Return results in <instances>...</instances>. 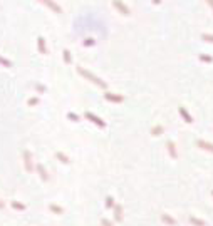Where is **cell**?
<instances>
[{"instance_id": "obj_1", "label": "cell", "mask_w": 213, "mask_h": 226, "mask_svg": "<svg viewBox=\"0 0 213 226\" xmlns=\"http://www.w3.org/2000/svg\"><path fill=\"white\" fill-rule=\"evenodd\" d=\"M24 163H25V169L32 173L34 171V164H32V154L30 151H24Z\"/></svg>"}, {"instance_id": "obj_2", "label": "cell", "mask_w": 213, "mask_h": 226, "mask_svg": "<svg viewBox=\"0 0 213 226\" xmlns=\"http://www.w3.org/2000/svg\"><path fill=\"white\" fill-rule=\"evenodd\" d=\"M39 2H42L44 5H47L51 10H54V12H57V13H61V7L57 5V3L54 2V0H39Z\"/></svg>"}, {"instance_id": "obj_3", "label": "cell", "mask_w": 213, "mask_h": 226, "mask_svg": "<svg viewBox=\"0 0 213 226\" xmlns=\"http://www.w3.org/2000/svg\"><path fill=\"white\" fill-rule=\"evenodd\" d=\"M37 45H39L40 54H47V45H45V39L44 37H39L37 39Z\"/></svg>"}, {"instance_id": "obj_4", "label": "cell", "mask_w": 213, "mask_h": 226, "mask_svg": "<svg viewBox=\"0 0 213 226\" xmlns=\"http://www.w3.org/2000/svg\"><path fill=\"white\" fill-rule=\"evenodd\" d=\"M37 171H39V174H40V178L44 179V181H47L49 176H47V173H45V169H44V166H42V164H37Z\"/></svg>"}, {"instance_id": "obj_5", "label": "cell", "mask_w": 213, "mask_h": 226, "mask_svg": "<svg viewBox=\"0 0 213 226\" xmlns=\"http://www.w3.org/2000/svg\"><path fill=\"white\" fill-rule=\"evenodd\" d=\"M12 208L13 209H19V211H24L25 209V204L19 203V201H12Z\"/></svg>"}, {"instance_id": "obj_6", "label": "cell", "mask_w": 213, "mask_h": 226, "mask_svg": "<svg viewBox=\"0 0 213 226\" xmlns=\"http://www.w3.org/2000/svg\"><path fill=\"white\" fill-rule=\"evenodd\" d=\"M0 64H2L3 67H12V64H10V60H7V59H3L2 55H0Z\"/></svg>"}, {"instance_id": "obj_7", "label": "cell", "mask_w": 213, "mask_h": 226, "mask_svg": "<svg viewBox=\"0 0 213 226\" xmlns=\"http://www.w3.org/2000/svg\"><path fill=\"white\" fill-rule=\"evenodd\" d=\"M55 156H57L59 159L62 161V163H67V161H69V159H67V157H66V156H64V154H62V153H57V154H55Z\"/></svg>"}, {"instance_id": "obj_8", "label": "cell", "mask_w": 213, "mask_h": 226, "mask_svg": "<svg viewBox=\"0 0 213 226\" xmlns=\"http://www.w3.org/2000/svg\"><path fill=\"white\" fill-rule=\"evenodd\" d=\"M51 209L54 211V213H62V208H59V206H54V204H51Z\"/></svg>"}, {"instance_id": "obj_9", "label": "cell", "mask_w": 213, "mask_h": 226, "mask_svg": "<svg viewBox=\"0 0 213 226\" xmlns=\"http://www.w3.org/2000/svg\"><path fill=\"white\" fill-rule=\"evenodd\" d=\"M35 104H39V99H37V97L29 99V106H35Z\"/></svg>"}, {"instance_id": "obj_10", "label": "cell", "mask_w": 213, "mask_h": 226, "mask_svg": "<svg viewBox=\"0 0 213 226\" xmlns=\"http://www.w3.org/2000/svg\"><path fill=\"white\" fill-rule=\"evenodd\" d=\"M64 59H66V62H70V55L67 50H64Z\"/></svg>"}, {"instance_id": "obj_11", "label": "cell", "mask_w": 213, "mask_h": 226, "mask_svg": "<svg viewBox=\"0 0 213 226\" xmlns=\"http://www.w3.org/2000/svg\"><path fill=\"white\" fill-rule=\"evenodd\" d=\"M35 89H37V91H40V92H44V91H45V87H42V85H39V84L35 85Z\"/></svg>"}, {"instance_id": "obj_12", "label": "cell", "mask_w": 213, "mask_h": 226, "mask_svg": "<svg viewBox=\"0 0 213 226\" xmlns=\"http://www.w3.org/2000/svg\"><path fill=\"white\" fill-rule=\"evenodd\" d=\"M3 206H5V204H3V201L0 199V209H3Z\"/></svg>"}, {"instance_id": "obj_13", "label": "cell", "mask_w": 213, "mask_h": 226, "mask_svg": "<svg viewBox=\"0 0 213 226\" xmlns=\"http://www.w3.org/2000/svg\"><path fill=\"white\" fill-rule=\"evenodd\" d=\"M208 2H210V5H211V7H213V0H208Z\"/></svg>"}]
</instances>
